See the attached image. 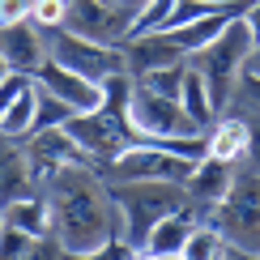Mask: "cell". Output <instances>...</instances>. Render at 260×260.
<instances>
[{"instance_id":"obj_1","label":"cell","mask_w":260,"mask_h":260,"mask_svg":"<svg viewBox=\"0 0 260 260\" xmlns=\"http://www.w3.org/2000/svg\"><path fill=\"white\" fill-rule=\"evenodd\" d=\"M39 188L51 209V235L60 239L64 252H85L120 235V209L111 201V183L90 162H69L51 171Z\"/></svg>"},{"instance_id":"obj_2","label":"cell","mask_w":260,"mask_h":260,"mask_svg":"<svg viewBox=\"0 0 260 260\" xmlns=\"http://www.w3.org/2000/svg\"><path fill=\"white\" fill-rule=\"evenodd\" d=\"M111 201H115V209H120V235L137 247V252L145 247V235L154 231L167 213L192 209L183 183H167V179H124V183H111ZM197 222H201V213H197Z\"/></svg>"},{"instance_id":"obj_3","label":"cell","mask_w":260,"mask_h":260,"mask_svg":"<svg viewBox=\"0 0 260 260\" xmlns=\"http://www.w3.org/2000/svg\"><path fill=\"white\" fill-rule=\"evenodd\" d=\"M252 43L256 39H252V30H247V21L239 13V17H231L222 26V35L209 47H201V51L188 56V64L201 73V81H205V90H209V99H213L218 111H226L235 103V90H239L247 56H252Z\"/></svg>"},{"instance_id":"obj_4","label":"cell","mask_w":260,"mask_h":260,"mask_svg":"<svg viewBox=\"0 0 260 260\" xmlns=\"http://www.w3.org/2000/svg\"><path fill=\"white\" fill-rule=\"evenodd\" d=\"M218 231L226 235V243L235 252H260V171L252 162H239L231 175V188L226 197L209 209V218Z\"/></svg>"},{"instance_id":"obj_5","label":"cell","mask_w":260,"mask_h":260,"mask_svg":"<svg viewBox=\"0 0 260 260\" xmlns=\"http://www.w3.org/2000/svg\"><path fill=\"white\" fill-rule=\"evenodd\" d=\"M64 133L73 137V145L81 149V158L90 162L94 171H103L111 158H120L124 149L137 141L133 120L107 111V107H99V111H77L69 124H64Z\"/></svg>"},{"instance_id":"obj_6","label":"cell","mask_w":260,"mask_h":260,"mask_svg":"<svg viewBox=\"0 0 260 260\" xmlns=\"http://www.w3.org/2000/svg\"><path fill=\"white\" fill-rule=\"evenodd\" d=\"M47 56L64 64V69L81 73L90 81H111V77H124L128 73V56L120 43H94V39H81L73 30H47Z\"/></svg>"},{"instance_id":"obj_7","label":"cell","mask_w":260,"mask_h":260,"mask_svg":"<svg viewBox=\"0 0 260 260\" xmlns=\"http://www.w3.org/2000/svg\"><path fill=\"white\" fill-rule=\"evenodd\" d=\"M107 183H124V179H167V183H183L192 175V162H183L167 149H158L154 141H133L120 158H111L107 167L99 171Z\"/></svg>"},{"instance_id":"obj_8","label":"cell","mask_w":260,"mask_h":260,"mask_svg":"<svg viewBox=\"0 0 260 260\" xmlns=\"http://www.w3.org/2000/svg\"><path fill=\"white\" fill-rule=\"evenodd\" d=\"M128 115H133V128H137V141L141 137H183V133H197L188 120V111L179 107V99L171 94H158L154 85L145 81H133V99H128Z\"/></svg>"},{"instance_id":"obj_9","label":"cell","mask_w":260,"mask_h":260,"mask_svg":"<svg viewBox=\"0 0 260 260\" xmlns=\"http://www.w3.org/2000/svg\"><path fill=\"white\" fill-rule=\"evenodd\" d=\"M64 30L94 43H124L133 35V13L111 0H69V13H64Z\"/></svg>"},{"instance_id":"obj_10","label":"cell","mask_w":260,"mask_h":260,"mask_svg":"<svg viewBox=\"0 0 260 260\" xmlns=\"http://www.w3.org/2000/svg\"><path fill=\"white\" fill-rule=\"evenodd\" d=\"M35 85H43L47 94H56V99L69 103L73 111H99V107H103V85L99 81H90V77H81V73L64 69V64H56L51 56L39 64Z\"/></svg>"},{"instance_id":"obj_11","label":"cell","mask_w":260,"mask_h":260,"mask_svg":"<svg viewBox=\"0 0 260 260\" xmlns=\"http://www.w3.org/2000/svg\"><path fill=\"white\" fill-rule=\"evenodd\" d=\"M0 56L9 60V69L21 77H35L39 64L47 60V30H39L35 21H17V26H0Z\"/></svg>"},{"instance_id":"obj_12","label":"cell","mask_w":260,"mask_h":260,"mask_svg":"<svg viewBox=\"0 0 260 260\" xmlns=\"http://www.w3.org/2000/svg\"><path fill=\"white\" fill-rule=\"evenodd\" d=\"M120 47L128 56V77H133V81H141V77H149V73H158V69H167V64H179L183 60V51L171 43L167 30L133 35V39H124Z\"/></svg>"},{"instance_id":"obj_13","label":"cell","mask_w":260,"mask_h":260,"mask_svg":"<svg viewBox=\"0 0 260 260\" xmlns=\"http://www.w3.org/2000/svg\"><path fill=\"white\" fill-rule=\"evenodd\" d=\"M26 154H30V171H35V183H43L51 171L69 167V162H85L81 149L73 145V137L64 128H43V133L26 137Z\"/></svg>"},{"instance_id":"obj_14","label":"cell","mask_w":260,"mask_h":260,"mask_svg":"<svg viewBox=\"0 0 260 260\" xmlns=\"http://www.w3.org/2000/svg\"><path fill=\"white\" fill-rule=\"evenodd\" d=\"M231 175H235V167L231 162H218V158H201L197 167H192V175L183 179V192H188V201H192V209L201 213V222L209 218V209L226 197V188H231Z\"/></svg>"},{"instance_id":"obj_15","label":"cell","mask_w":260,"mask_h":260,"mask_svg":"<svg viewBox=\"0 0 260 260\" xmlns=\"http://www.w3.org/2000/svg\"><path fill=\"white\" fill-rule=\"evenodd\" d=\"M35 171H30V154L26 145H17L13 137H0V205L35 192Z\"/></svg>"},{"instance_id":"obj_16","label":"cell","mask_w":260,"mask_h":260,"mask_svg":"<svg viewBox=\"0 0 260 260\" xmlns=\"http://www.w3.org/2000/svg\"><path fill=\"white\" fill-rule=\"evenodd\" d=\"M0 222L13 226V231L30 235V239H43V235H51V209H47V197H43V188L26 192V197L0 205Z\"/></svg>"},{"instance_id":"obj_17","label":"cell","mask_w":260,"mask_h":260,"mask_svg":"<svg viewBox=\"0 0 260 260\" xmlns=\"http://www.w3.org/2000/svg\"><path fill=\"white\" fill-rule=\"evenodd\" d=\"M209 158L218 162H231V167H239L247 158V141H252V124L243 120V115H218V120L209 124Z\"/></svg>"},{"instance_id":"obj_18","label":"cell","mask_w":260,"mask_h":260,"mask_svg":"<svg viewBox=\"0 0 260 260\" xmlns=\"http://www.w3.org/2000/svg\"><path fill=\"white\" fill-rule=\"evenodd\" d=\"M192 226H197V213H192V209H183V213H167V218H162L154 231L145 235V247H141V252H154V256L179 260L183 243H188V235H192Z\"/></svg>"},{"instance_id":"obj_19","label":"cell","mask_w":260,"mask_h":260,"mask_svg":"<svg viewBox=\"0 0 260 260\" xmlns=\"http://www.w3.org/2000/svg\"><path fill=\"white\" fill-rule=\"evenodd\" d=\"M179 107L188 111V120L197 133H209V124L218 120V107H213L209 99V90H205V81H201V73L188 64V73H183V90H179Z\"/></svg>"},{"instance_id":"obj_20","label":"cell","mask_w":260,"mask_h":260,"mask_svg":"<svg viewBox=\"0 0 260 260\" xmlns=\"http://www.w3.org/2000/svg\"><path fill=\"white\" fill-rule=\"evenodd\" d=\"M231 17H239V13H209V17H201V21H188V26H175V30H167L171 43L183 51V60L192 56V51H201V47H209L213 39L222 35V26Z\"/></svg>"},{"instance_id":"obj_21","label":"cell","mask_w":260,"mask_h":260,"mask_svg":"<svg viewBox=\"0 0 260 260\" xmlns=\"http://www.w3.org/2000/svg\"><path fill=\"white\" fill-rule=\"evenodd\" d=\"M179 260H231V243H226V235L213 222H197Z\"/></svg>"},{"instance_id":"obj_22","label":"cell","mask_w":260,"mask_h":260,"mask_svg":"<svg viewBox=\"0 0 260 260\" xmlns=\"http://www.w3.org/2000/svg\"><path fill=\"white\" fill-rule=\"evenodd\" d=\"M35 107H39V85H35V77H30V85L13 99V107L0 115V137L26 141V137H30V128H35Z\"/></svg>"},{"instance_id":"obj_23","label":"cell","mask_w":260,"mask_h":260,"mask_svg":"<svg viewBox=\"0 0 260 260\" xmlns=\"http://www.w3.org/2000/svg\"><path fill=\"white\" fill-rule=\"evenodd\" d=\"M73 115H77V111H73L69 103H60L56 94H47V90L39 85V107H35V128H30V133H43V128H64Z\"/></svg>"},{"instance_id":"obj_24","label":"cell","mask_w":260,"mask_h":260,"mask_svg":"<svg viewBox=\"0 0 260 260\" xmlns=\"http://www.w3.org/2000/svg\"><path fill=\"white\" fill-rule=\"evenodd\" d=\"M64 260H137V247L124 235H111L99 247H85V252H64Z\"/></svg>"},{"instance_id":"obj_25","label":"cell","mask_w":260,"mask_h":260,"mask_svg":"<svg viewBox=\"0 0 260 260\" xmlns=\"http://www.w3.org/2000/svg\"><path fill=\"white\" fill-rule=\"evenodd\" d=\"M64 13H69V0H30V21L39 30H60Z\"/></svg>"},{"instance_id":"obj_26","label":"cell","mask_w":260,"mask_h":260,"mask_svg":"<svg viewBox=\"0 0 260 260\" xmlns=\"http://www.w3.org/2000/svg\"><path fill=\"white\" fill-rule=\"evenodd\" d=\"M183 73H188V60L167 64V69L149 73V77H141V81H145V85H154L158 94H171V99H179V90H183Z\"/></svg>"},{"instance_id":"obj_27","label":"cell","mask_w":260,"mask_h":260,"mask_svg":"<svg viewBox=\"0 0 260 260\" xmlns=\"http://www.w3.org/2000/svg\"><path fill=\"white\" fill-rule=\"evenodd\" d=\"M35 243L30 235H21V231H13V226H0V260H21L26 256V247Z\"/></svg>"},{"instance_id":"obj_28","label":"cell","mask_w":260,"mask_h":260,"mask_svg":"<svg viewBox=\"0 0 260 260\" xmlns=\"http://www.w3.org/2000/svg\"><path fill=\"white\" fill-rule=\"evenodd\" d=\"M21 260H64V247H60V239L56 235H43V239H35L26 247V256Z\"/></svg>"},{"instance_id":"obj_29","label":"cell","mask_w":260,"mask_h":260,"mask_svg":"<svg viewBox=\"0 0 260 260\" xmlns=\"http://www.w3.org/2000/svg\"><path fill=\"white\" fill-rule=\"evenodd\" d=\"M26 85H30V77H21V73H9V77L0 81V115L13 107V99H17L21 90H26Z\"/></svg>"},{"instance_id":"obj_30","label":"cell","mask_w":260,"mask_h":260,"mask_svg":"<svg viewBox=\"0 0 260 260\" xmlns=\"http://www.w3.org/2000/svg\"><path fill=\"white\" fill-rule=\"evenodd\" d=\"M30 21V0H0V26Z\"/></svg>"},{"instance_id":"obj_31","label":"cell","mask_w":260,"mask_h":260,"mask_svg":"<svg viewBox=\"0 0 260 260\" xmlns=\"http://www.w3.org/2000/svg\"><path fill=\"white\" fill-rule=\"evenodd\" d=\"M243 120H247V115H243ZM247 124H252V141H247V158L243 162H252V167L260 171V120H247Z\"/></svg>"},{"instance_id":"obj_32","label":"cell","mask_w":260,"mask_h":260,"mask_svg":"<svg viewBox=\"0 0 260 260\" xmlns=\"http://www.w3.org/2000/svg\"><path fill=\"white\" fill-rule=\"evenodd\" d=\"M243 21H247V30H252V39H260V0H247Z\"/></svg>"},{"instance_id":"obj_33","label":"cell","mask_w":260,"mask_h":260,"mask_svg":"<svg viewBox=\"0 0 260 260\" xmlns=\"http://www.w3.org/2000/svg\"><path fill=\"white\" fill-rule=\"evenodd\" d=\"M243 77H260V39L252 43V56H247V69H243Z\"/></svg>"},{"instance_id":"obj_34","label":"cell","mask_w":260,"mask_h":260,"mask_svg":"<svg viewBox=\"0 0 260 260\" xmlns=\"http://www.w3.org/2000/svg\"><path fill=\"white\" fill-rule=\"evenodd\" d=\"M9 73H13V69H9V60H5V56H0V81H5Z\"/></svg>"},{"instance_id":"obj_35","label":"cell","mask_w":260,"mask_h":260,"mask_svg":"<svg viewBox=\"0 0 260 260\" xmlns=\"http://www.w3.org/2000/svg\"><path fill=\"white\" fill-rule=\"evenodd\" d=\"M137 260H167V256H154V252H137Z\"/></svg>"},{"instance_id":"obj_36","label":"cell","mask_w":260,"mask_h":260,"mask_svg":"<svg viewBox=\"0 0 260 260\" xmlns=\"http://www.w3.org/2000/svg\"><path fill=\"white\" fill-rule=\"evenodd\" d=\"M239 260H260V252H243V256H239Z\"/></svg>"},{"instance_id":"obj_37","label":"cell","mask_w":260,"mask_h":260,"mask_svg":"<svg viewBox=\"0 0 260 260\" xmlns=\"http://www.w3.org/2000/svg\"><path fill=\"white\" fill-rule=\"evenodd\" d=\"M209 5H231V0H209Z\"/></svg>"},{"instance_id":"obj_38","label":"cell","mask_w":260,"mask_h":260,"mask_svg":"<svg viewBox=\"0 0 260 260\" xmlns=\"http://www.w3.org/2000/svg\"><path fill=\"white\" fill-rule=\"evenodd\" d=\"M0 226H5V222H0Z\"/></svg>"}]
</instances>
